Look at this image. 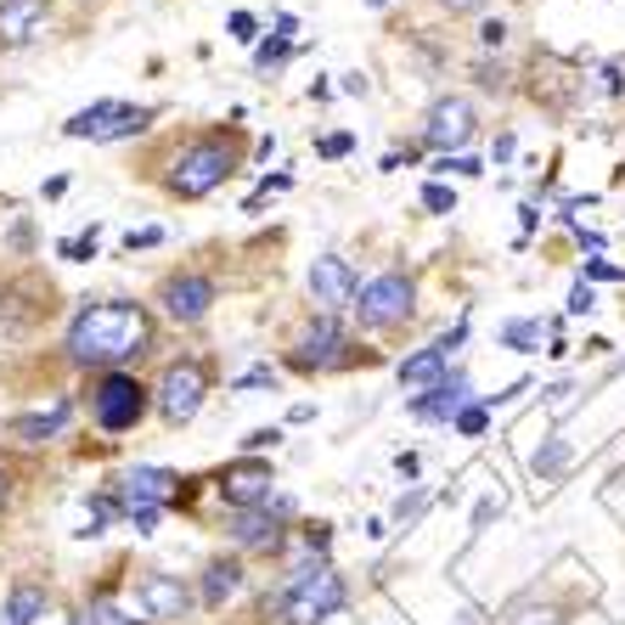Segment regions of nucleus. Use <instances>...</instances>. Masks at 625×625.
I'll use <instances>...</instances> for the list:
<instances>
[{
  "label": "nucleus",
  "instance_id": "obj_1",
  "mask_svg": "<svg viewBox=\"0 0 625 625\" xmlns=\"http://www.w3.org/2000/svg\"><path fill=\"white\" fill-rule=\"evenodd\" d=\"M158 350V321L142 299H85L62 333V360L74 372H130V360Z\"/></svg>",
  "mask_w": 625,
  "mask_h": 625
},
{
  "label": "nucleus",
  "instance_id": "obj_2",
  "mask_svg": "<svg viewBox=\"0 0 625 625\" xmlns=\"http://www.w3.org/2000/svg\"><path fill=\"white\" fill-rule=\"evenodd\" d=\"M243 130L225 124V130H192V136L175 142V152L163 158V197H175V204H197V197L220 192L225 181H232L243 170Z\"/></svg>",
  "mask_w": 625,
  "mask_h": 625
},
{
  "label": "nucleus",
  "instance_id": "obj_3",
  "mask_svg": "<svg viewBox=\"0 0 625 625\" xmlns=\"http://www.w3.org/2000/svg\"><path fill=\"white\" fill-rule=\"evenodd\" d=\"M79 394H85V412L96 422V434H108V440L136 434L152 417V389L136 372H90Z\"/></svg>",
  "mask_w": 625,
  "mask_h": 625
},
{
  "label": "nucleus",
  "instance_id": "obj_4",
  "mask_svg": "<svg viewBox=\"0 0 625 625\" xmlns=\"http://www.w3.org/2000/svg\"><path fill=\"white\" fill-rule=\"evenodd\" d=\"M344 603H350V586H344V575L333 564H299V569H287L282 586H277L282 625H321V620H333Z\"/></svg>",
  "mask_w": 625,
  "mask_h": 625
},
{
  "label": "nucleus",
  "instance_id": "obj_5",
  "mask_svg": "<svg viewBox=\"0 0 625 625\" xmlns=\"http://www.w3.org/2000/svg\"><path fill=\"white\" fill-rule=\"evenodd\" d=\"M209 383H215V372H209V360H204V355H181V360H170V367L158 372V383H152V412H158L163 429H181V422H192L197 412H204Z\"/></svg>",
  "mask_w": 625,
  "mask_h": 625
},
{
  "label": "nucleus",
  "instance_id": "obj_6",
  "mask_svg": "<svg viewBox=\"0 0 625 625\" xmlns=\"http://www.w3.org/2000/svg\"><path fill=\"white\" fill-rule=\"evenodd\" d=\"M355 360H378V355L350 344L339 316H321V310L305 321V333L287 344V367L293 372H344V367H355Z\"/></svg>",
  "mask_w": 625,
  "mask_h": 625
},
{
  "label": "nucleus",
  "instance_id": "obj_7",
  "mask_svg": "<svg viewBox=\"0 0 625 625\" xmlns=\"http://www.w3.org/2000/svg\"><path fill=\"white\" fill-rule=\"evenodd\" d=\"M152 305H158V316L163 321H175V327H197V321H209V310L220 305V282L209 277V271H197V266H186V271H170L158 287H152Z\"/></svg>",
  "mask_w": 625,
  "mask_h": 625
},
{
  "label": "nucleus",
  "instance_id": "obj_8",
  "mask_svg": "<svg viewBox=\"0 0 625 625\" xmlns=\"http://www.w3.org/2000/svg\"><path fill=\"white\" fill-rule=\"evenodd\" d=\"M152 119H158V108H136V102H90V108H79L69 124H62V136H69V142H96V147H108V142L142 136Z\"/></svg>",
  "mask_w": 625,
  "mask_h": 625
},
{
  "label": "nucleus",
  "instance_id": "obj_9",
  "mask_svg": "<svg viewBox=\"0 0 625 625\" xmlns=\"http://www.w3.org/2000/svg\"><path fill=\"white\" fill-rule=\"evenodd\" d=\"M197 485H204V479L175 474V468L136 463V468H124V479H119L113 497H119V507H192Z\"/></svg>",
  "mask_w": 625,
  "mask_h": 625
},
{
  "label": "nucleus",
  "instance_id": "obj_10",
  "mask_svg": "<svg viewBox=\"0 0 625 625\" xmlns=\"http://www.w3.org/2000/svg\"><path fill=\"white\" fill-rule=\"evenodd\" d=\"M412 310H417V282L406 271L372 277L367 287H360V305H355V316H360L367 333H394V327L412 321Z\"/></svg>",
  "mask_w": 625,
  "mask_h": 625
},
{
  "label": "nucleus",
  "instance_id": "obj_11",
  "mask_svg": "<svg viewBox=\"0 0 625 625\" xmlns=\"http://www.w3.org/2000/svg\"><path fill=\"white\" fill-rule=\"evenodd\" d=\"M277 490V468L266 456H232L225 468H215V497L225 507H271Z\"/></svg>",
  "mask_w": 625,
  "mask_h": 625
},
{
  "label": "nucleus",
  "instance_id": "obj_12",
  "mask_svg": "<svg viewBox=\"0 0 625 625\" xmlns=\"http://www.w3.org/2000/svg\"><path fill=\"white\" fill-rule=\"evenodd\" d=\"M305 287L321 316H339V310H355V299H360V271L344 254H316L305 271Z\"/></svg>",
  "mask_w": 625,
  "mask_h": 625
},
{
  "label": "nucleus",
  "instance_id": "obj_13",
  "mask_svg": "<svg viewBox=\"0 0 625 625\" xmlns=\"http://www.w3.org/2000/svg\"><path fill=\"white\" fill-rule=\"evenodd\" d=\"M474 136H479V108L468 102V96H434L429 113H422V142H429L440 158H451Z\"/></svg>",
  "mask_w": 625,
  "mask_h": 625
},
{
  "label": "nucleus",
  "instance_id": "obj_14",
  "mask_svg": "<svg viewBox=\"0 0 625 625\" xmlns=\"http://www.w3.org/2000/svg\"><path fill=\"white\" fill-rule=\"evenodd\" d=\"M192 603H197V591H192L181 575H170V569H142V575H136V609H142L147 620H158V625H186Z\"/></svg>",
  "mask_w": 625,
  "mask_h": 625
},
{
  "label": "nucleus",
  "instance_id": "obj_15",
  "mask_svg": "<svg viewBox=\"0 0 625 625\" xmlns=\"http://www.w3.org/2000/svg\"><path fill=\"white\" fill-rule=\"evenodd\" d=\"M220 536L237 552H277L282 547V518L271 507H225L220 513Z\"/></svg>",
  "mask_w": 625,
  "mask_h": 625
},
{
  "label": "nucleus",
  "instance_id": "obj_16",
  "mask_svg": "<svg viewBox=\"0 0 625 625\" xmlns=\"http://www.w3.org/2000/svg\"><path fill=\"white\" fill-rule=\"evenodd\" d=\"M463 339H468V321H456L445 339H434L429 350L406 355V360H401V383H406V389H434V383H445V372H451V355L463 350Z\"/></svg>",
  "mask_w": 625,
  "mask_h": 625
},
{
  "label": "nucleus",
  "instance_id": "obj_17",
  "mask_svg": "<svg viewBox=\"0 0 625 625\" xmlns=\"http://www.w3.org/2000/svg\"><path fill=\"white\" fill-rule=\"evenodd\" d=\"M51 0H0V51H23L46 35Z\"/></svg>",
  "mask_w": 625,
  "mask_h": 625
},
{
  "label": "nucleus",
  "instance_id": "obj_18",
  "mask_svg": "<svg viewBox=\"0 0 625 625\" xmlns=\"http://www.w3.org/2000/svg\"><path fill=\"white\" fill-rule=\"evenodd\" d=\"M69 417H74V401H69V394H57L51 406L17 412V417L7 422V440H12V445H51L62 429H69Z\"/></svg>",
  "mask_w": 625,
  "mask_h": 625
},
{
  "label": "nucleus",
  "instance_id": "obj_19",
  "mask_svg": "<svg viewBox=\"0 0 625 625\" xmlns=\"http://www.w3.org/2000/svg\"><path fill=\"white\" fill-rule=\"evenodd\" d=\"M51 614V586L35 575H17L0 598V625H40Z\"/></svg>",
  "mask_w": 625,
  "mask_h": 625
},
{
  "label": "nucleus",
  "instance_id": "obj_20",
  "mask_svg": "<svg viewBox=\"0 0 625 625\" xmlns=\"http://www.w3.org/2000/svg\"><path fill=\"white\" fill-rule=\"evenodd\" d=\"M243 580H248L243 557H209L204 575H197V603H204L209 614H220V609L243 591Z\"/></svg>",
  "mask_w": 625,
  "mask_h": 625
},
{
  "label": "nucleus",
  "instance_id": "obj_21",
  "mask_svg": "<svg viewBox=\"0 0 625 625\" xmlns=\"http://www.w3.org/2000/svg\"><path fill=\"white\" fill-rule=\"evenodd\" d=\"M463 401H468V378L456 372V378L434 383L429 394H417V401H412V417H422V422H451L456 412H463Z\"/></svg>",
  "mask_w": 625,
  "mask_h": 625
},
{
  "label": "nucleus",
  "instance_id": "obj_22",
  "mask_svg": "<svg viewBox=\"0 0 625 625\" xmlns=\"http://www.w3.org/2000/svg\"><path fill=\"white\" fill-rule=\"evenodd\" d=\"M85 614H90V625H147V620L130 614L108 586H96V591H90V609H85Z\"/></svg>",
  "mask_w": 625,
  "mask_h": 625
},
{
  "label": "nucleus",
  "instance_id": "obj_23",
  "mask_svg": "<svg viewBox=\"0 0 625 625\" xmlns=\"http://www.w3.org/2000/svg\"><path fill=\"white\" fill-rule=\"evenodd\" d=\"M547 333H552V321H541V316H524V321H507V327H502V344L530 355V350H541V339H547Z\"/></svg>",
  "mask_w": 625,
  "mask_h": 625
},
{
  "label": "nucleus",
  "instance_id": "obj_24",
  "mask_svg": "<svg viewBox=\"0 0 625 625\" xmlns=\"http://www.w3.org/2000/svg\"><path fill=\"white\" fill-rule=\"evenodd\" d=\"M96 243H102V225L90 220L79 237H62V243H57V259H69V266H90V259H96Z\"/></svg>",
  "mask_w": 625,
  "mask_h": 625
},
{
  "label": "nucleus",
  "instance_id": "obj_25",
  "mask_svg": "<svg viewBox=\"0 0 625 625\" xmlns=\"http://www.w3.org/2000/svg\"><path fill=\"white\" fill-rule=\"evenodd\" d=\"M287 57H293V46H287L282 35H271L266 46H259V51H254V74H277V69H282V62H287Z\"/></svg>",
  "mask_w": 625,
  "mask_h": 625
},
{
  "label": "nucleus",
  "instance_id": "obj_26",
  "mask_svg": "<svg viewBox=\"0 0 625 625\" xmlns=\"http://www.w3.org/2000/svg\"><path fill=\"white\" fill-rule=\"evenodd\" d=\"M451 422H456V434H463V440H479V434H485V422H490V406H463Z\"/></svg>",
  "mask_w": 625,
  "mask_h": 625
},
{
  "label": "nucleus",
  "instance_id": "obj_27",
  "mask_svg": "<svg viewBox=\"0 0 625 625\" xmlns=\"http://www.w3.org/2000/svg\"><path fill=\"white\" fill-rule=\"evenodd\" d=\"M119 518H124L136 536H152V530H158V518H163V507H119Z\"/></svg>",
  "mask_w": 625,
  "mask_h": 625
},
{
  "label": "nucleus",
  "instance_id": "obj_28",
  "mask_svg": "<svg viewBox=\"0 0 625 625\" xmlns=\"http://www.w3.org/2000/svg\"><path fill=\"white\" fill-rule=\"evenodd\" d=\"M564 463H569V445H564V440H552V445L536 456V474L552 479V474H564Z\"/></svg>",
  "mask_w": 625,
  "mask_h": 625
},
{
  "label": "nucleus",
  "instance_id": "obj_29",
  "mask_svg": "<svg viewBox=\"0 0 625 625\" xmlns=\"http://www.w3.org/2000/svg\"><path fill=\"white\" fill-rule=\"evenodd\" d=\"M422 209H429V215H451L456 209V192L440 186V181H429V186H422Z\"/></svg>",
  "mask_w": 625,
  "mask_h": 625
},
{
  "label": "nucleus",
  "instance_id": "obj_30",
  "mask_svg": "<svg viewBox=\"0 0 625 625\" xmlns=\"http://www.w3.org/2000/svg\"><path fill=\"white\" fill-rule=\"evenodd\" d=\"M434 170H440V175H485V163L468 158V152H456V158H440Z\"/></svg>",
  "mask_w": 625,
  "mask_h": 625
},
{
  "label": "nucleus",
  "instance_id": "obj_31",
  "mask_svg": "<svg viewBox=\"0 0 625 625\" xmlns=\"http://www.w3.org/2000/svg\"><path fill=\"white\" fill-rule=\"evenodd\" d=\"M163 243V232L158 225H142V232H124V254H147V248H158Z\"/></svg>",
  "mask_w": 625,
  "mask_h": 625
},
{
  "label": "nucleus",
  "instance_id": "obj_32",
  "mask_svg": "<svg viewBox=\"0 0 625 625\" xmlns=\"http://www.w3.org/2000/svg\"><path fill=\"white\" fill-rule=\"evenodd\" d=\"M282 445V429H254L248 440H243V456H259V451H277Z\"/></svg>",
  "mask_w": 625,
  "mask_h": 625
},
{
  "label": "nucleus",
  "instance_id": "obj_33",
  "mask_svg": "<svg viewBox=\"0 0 625 625\" xmlns=\"http://www.w3.org/2000/svg\"><path fill=\"white\" fill-rule=\"evenodd\" d=\"M479 46H485V51H502V46H507V23H502V17L479 23Z\"/></svg>",
  "mask_w": 625,
  "mask_h": 625
},
{
  "label": "nucleus",
  "instance_id": "obj_34",
  "mask_svg": "<svg viewBox=\"0 0 625 625\" xmlns=\"http://www.w3.org/2000/svg\"><path fill=\"white\" fill-rule=\"evenodd\" d=\"M569 310H575V316H591V310H598V293L586 287V277L569 287Z\"/></svg>",
  "mask_w": 625,
  "mask_h": 625
},
{
  "label": "nucleus",
  "instance_id": "obj_35",
  "mask_svg": "<svg viewBox=\"0 0 625 625\" xmlns=\"http://www.w3.org/2000/svg\"><path fill=\"white\" fill-rule=\"evenodd\" d=\"M603 90H609V96H625V57L603 62Z\"/></svg>",
  "mask_w": 625,
  "mask_h": 625
},
{
  "label": "nucleus",
  "instance_id": "obj_36",
  "mask_svg": "<svg viewBox=\"0 0 625 625\" xmlns=\"http://www.w3.org/2000/svg\"><path fill=\"white\" fill-rule=\"evenodd\" d=\"M225 28H232V40H243V46H248L259 23H254V12H232V23H225Z\"/></svg>",
  "mask_w": 625,
  "mask_h": 625
},
{
  "label": "nucleus",
  "instance_id": "obj_37",
  "mask_svg": "<svg viewBox=\"0 0 625 625\" xmlns=\"http://www.w3.org/2000/svg\"><path fill=\"white\" fill-rule=\"evenodd\" d=\"M440 12H451V17H468V12H485L490 0H434Z\"/></svg>",
  "mask_w": 625,
  "mask_h": 625
},
{
  "label": "nucleus",
  "instance_id": "obj_38",
  "mask_svg": "<svg viewBox=\"0 0 625 625\" xmlns=\"http://www.w3.org/2000/svg\"><path fill=\"white\" fill-rule=\"evenodd\" d=\"M580 277H598V282H620L625 271H620V266H609V259H586V271H580Z\"/></svg>",
  "mask_w": 625,
  "mask_h": 625
},
{
  "label": "nucleus",
  "instance_id": "obj_39",
  "mask_svg": "<svg viewBox=\"0 0 625 625\" xmlns=\"http://www.w3.org/2000/svg\"><path fill=\"white\" fill-rule=\"evenodd\" d=\"M350 147H355V136H344V130H339V136H327V142H321L316 152H321V158H344Z\"/></svg>",
  "mask_w": 625,
  "mask_h": 625
},
{
  "label": "nucleus",
  "instance_id": "obj_40",
  "mask_svg": "<svg viewBox=\"0 0 625 625\" xmlns=\"http://www.w3.org/2000/svg\"><path fill=\"white\" fill-rule=\"evenodd\" d=\"M266 383H277V372H271V367H254V372H243L232 389H266Z\"/></svg>",
  "mask_w": 625,
  "mask_h": 625
},
{
  "label": "nucleus",
  "instance_id": "obj_41",
  "mask_svg": "<svg viewBox=\"0 0 625 625\" xmlns=\"http://www.w3.org/2000/svg\"><path fill=\"white\" fill-rule=\"evenodd\" d=\"M7 243H12V254H28V248H35V232H28V220L12 225V237H7Z\"/></svg>",
  "mask_w": 625,
  "mask_h": 625
},
{
  "label": "nucleus",
  "instance_id": "obj_42",
  "mask_svg": "<svg viewBox=\"0 0 625 625\" xmlns=\"http://www.w3.org/2000/svg\"><path fill=\"white\" fill-rule=\"evenodd\" d=\"M62 192H69V175H51V181L40 186V197H46V204H57V197H62Z\"/></svg>",
  "mask_w": 625,
  "mask_h": 625
},
{
  "label": "nucleus",
  "instance_id": "obj_43",
  "mask_svg": "<svg viewBox=\"0 0 625 625\" xmlns=\"http://www.w3.org/2000/svg\"><path fill=\"white\" fill-rule=\"evenodd\" d=\"M497 158H502V163L513 158V130H502V136H497Z\"/></svg>",
  "mask_w": 625,
  "mask_h": 625
},
{
  "label": "nucleus",
  "instance_id": "obj_44",
  "mask_svg": "<svg viewBox=\"0 0 625 625\" xmlns=\"http://www.w3.org/2000/svg\"><path fill=\"white\" fill-rule=\"evenodd\" d=\"M57 625H90V614H62Z\"/></svg>",
  "mask_w": 625,
  "mask_h": 625
},
{
  "label": "nucleus",
  "instance_id": "obj_45",
  "mask_svg": "<svg viewBox=\"0 0 625 625\" xmlns=\"http://www.w3.org/2000/svg\"><path fill=\"white\" fill-rule=\"evenodd\" d=\"M372 7H389V0H372Z\"/></svg>",
  "mask_w": 625,
  "mask_h": 625
}]
</instances>
